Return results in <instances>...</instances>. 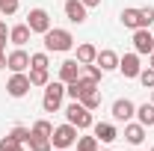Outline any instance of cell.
<instances>
[{
    "label": "cell",
    "mask_w": 154,
    "mask_h": 151,
    "mask_svg": "<svg viewBox=\"0 0 154 151\" xmlns=\"http://www.w3.org/2000/svg\"><path fill=\"white\" fill-rule=\"evenodd\" d=\"M71 48H74V36H71L68 30L51 27V30L45 33V51H48V54H68Z\"/></svg>",
    "instance_id": "cell-1"
},
{
    "label": "cell",
    "mask_w": 154,
    "mask_h": 151,
    "mask_svg": "<svg viewBox=\"0 0 154 151\" xmlns=\"http://www.w3.org/2000/svg\"><path fill=\"white\" fill-rule=\"evenodd\" d=\"M62 98H65V83H62V80L48 83V86H45V98H42V107H45V113H59V107H62Z\"/></svg>",
    "instance_id": "cell-2"
},
{
    "label": "cell",
    "mask_w": 154,
    "mask_h": 151,
    "mask_svg": "<svg viewBox=\"0 0 154 151\" xmlns=\"http://www.w3.org/2000/svg\"><path fill=\"white\" fill-rule=\"evenodd\" d=\"M65 122L74 125L77 131H86V128H92V110H86L80 101H71L65 107Z\"/></svg>",
    "instance_id": "cell-3"
},
{
    "label": "cell",
    "mask_w": 154,
    "mask_h": 151,
    "mask_svg": "<svg viewBox=\"0 0 154 151\" xmlns=\"http://www.w3.org/2000/svg\"><path fill=\"white\" fill-rule=\"evenodd\" d=\"M77 142V128L74 125H59V128H54V133H51V145L54 148H59V151H65V148H71Z\"/></svg>",
    "instance_id": "cell-4"
},
{
    "label": "cell",
    "mask_w": 154,
    "mask_h": 151,
    "mask_svg": "<svg viewBox=\"0 0 154 151\" xmlns=\"http://www.w3.org/2000/svg\"><path fill=\"white\" fill-rule=\"evenodd\" d=\"M27 27H30L33 33H38V36H45V33L51 30V15H48V9H42V6L30 9V12H27Z\"/></svg>",
    "instance_id": "cell-5"
},
{
    "label": "cell",
    "mask_w": 154,
    "mask_h": 151,
    "mask_svg": "<svg viewBox=\"0 0 154 151\" xmlns=\"http://www.w3.org/2000/svg\"><path fill=\"white\" fill-rule=\"evenodd\" d=\"M30 89H33V83H30V74H24V71H12L9 83H6V92H9V98H24Z\"/></svg>",
    "instance_id": "cell-6"
},
{
    "label": "cell",
    "mask_w": 154,
    "mask_h": 151,
    "mask_svg": "<svg viewBox=\"0 0 154 151\" xmlns=\"http://www.w3.org/2000/svg\"><path fill=\"white\" fill-rule=\"evenodd\" d=\"M134 51L139 54V57H148L154 51V36L148 27H139V30H134Z\"/></svg>",
    "instance_id": "cell-7"
},
{
    "label": "cell",
    "mask_w": 154,
    "mask_h": 151,
    "mask_svg": "<svg viewBox=\"0 0 154 151\" xmlns=\"http://www.w3.org/2000/svg\"><path fill=\"white\" fill-rule=\"evenodd\" d=\"M136 116V104L131 101V98H119V101H113V119L116 122H131Z\"/></svg>",
    "instance_id": "cell-8"
},
{
    "label": "cell",
    "mask_w": 154,
    "mask_h": 151,
    "mask_svg": "<svg viewBox=\"0 0 154 151\" xmlns=\"http://www.w3.org/2000/svg\"><path fill=\"white\" fill-rule=\"evenodd\" d=\"M119 71H122V74L125 77H131V80H134V77H139V71H142V65H139V54H125V57H119Z\"/></svg>",
    "instance_id": "cell-9"
},
{
    "label": "cell",
    "mask_w": 154,
    "mask_h": 151,
    "mask_svg": "<svg viewBox=\"0 0 154 151\" xmlns=\"http://www.w3.org/2000/svg\"><path fill=\"white\" fill-rule=\"evenodd\" d=\"M6 68L9 71H27L30 68V54L24 48H15L12 54H6Z\"/></svg>",
    "instance_id": "cell-10"
},
{
    "label": "cell",
    "mask_w": 154,
    "mask_h": 151,
    "mask_svg": "<svg viewBox=\"0 0 154 151\" xmlns=\"http://www.w3.org/2000/svg\"><path fill=\"white\" fill-rule=\"evenodd\" d=\"M62 9H65V18L71 21V24H86V18H89V15H86L89 9H86L80 0H65Z\"/></svg>",
    "instance_id": "cell-11"
},
{
    "label": "cell",
    "mask_w": 154,
    "mask_h": 151,
    "mask_svg": "<svg viewBox=\"0 0 154 151\" xmlns=\"http://www.w3.org/2000/svg\"><path fill=\"white\" fill-rule=\"evenodd\" d=\"M80 71H83V65H80L77 59H65V62L59 65V80H62V83H74L77 77H80Z\"/></svg>",
    "instance_id": "cell-12"
},
{
    "label": "cell",
    "mask_w": 154,
    "mask_h": 151,
    "mask_svg": "<svg viewBox=\"0 0 154 151\" xmlns=\"http://www.w3.org/2000/svg\"><path fill=\"white\" fill-rule=\"evenodd\" d=\"M95 62L101 65V71H104V74H107V71H116V68H119V54L110 51V48H104V51H98Z\"/></svg>",
    "instance_id": "cell-13"
},
{
    "label": "cell",
    "mask_w": 154,
    "mask_h": 151,
    "mask_svg": "<svg viewBox=\"0 0 154 151\" xmlns=\"http://www.w3.org/2000/svg\"><path fill=\"white\" fill-rule=\"evenodd\" d=\"M33 36V30L27 27V24H15V27H9V42L15 45V48H24L27 42Z\"/></svg>",
    "instance_id": "cell-14"
},
{
    "label": "cell",
    "mask_w": 154,
    "mask_h": 151,
    "mask_svg": "<svg viewBox=\"0 0 154 151\" xmlns=\"http://www.w3.org/2000/svg\"><path fill=\"white\" fill-rule=\"evenodd\" d=\"M95 139H98V142H116V139H119L116 125H110V122H98V125H95Z\"/></svg>",
    "instance_id": "cell-15"
},
{
    "label": "cell",
    "mask_w": 154,
    "mask_h": 151,
    "mask_svg": "<svg viewBox=\"0 0 154 151\" xmlns=\"http://www.w3.org/2000/svg\"><path fill=\"white\" fill-rule=\"evenodd\" d=\"M125 139L131 142V145H142V139H145V128L136 122V125H131V122H125Z\"/></svg>",
    "instance_id": "cell-16"
},
{
    "label": "cell",
    "mask_w": 154,
    "mask_h": 151,
    "mask_svg": "<svg viewBox=\"0 0 154 151\" xmlns=\"http://www.w3.org/2000/svg\"><path fill=\"white\" fill-rule=\"evenodd\" d=\"M95 57H98V48H95V45H89V42L77 45V62H80V65H89V62H95Z\"/></svg>",
    "instance_id": "cell-17"
},
{
    "label": "cell",
    "mask_w": 154,
    "mask_h": 151,
    "mask_svg": "<svg viewBox=\"0 0 154 151\" xmlns=\"http://www.w3.org/2000/svg\"><path fill=\"white\" fill-rule=\"evenodd\" d=\"M119 21L128 27V30H139V9H134V6H128V9H122V15H119Z\"/></svg>",
    "instance_id": "cell-18"
},
{
    "label": "cell",
    "mask_w": 154,
    "mask_h": 151,
    "mask_svg": "<svg viewBox=\"0 0 154 151\" xmlns=\"http://www.w3.org/2000/svg\"><path fill=\"white\" fill-rule=\"evenodd\" d=\"M136 119H139L142 128H154V104H142V107H136Z\"/></svg>",
    "instance_id": "cell-19"
},
{
    "label": "cell",
    "mask_w": 154,
    "mask_h": 151,
    "mask_svg": "<svg viewBox=\"0 0 154 151\" xmlns=\"http://www.w3.org/2000/svg\"><path fill=\"white\" fill-rule=\"evenodd\" d=\"M30 133H33V136H42V139H51V133H54V125H51L48 119H38L36 125L30 128Z\"/></svg>",
    "instance_id": "cell-20"
},
{
    "label": "cell",
    "mask_w": 154,
    "mask_h": 151,
    "mask_svg": "<svg viewBox=\"0 0 154 151\" xmlns=\"http://www.w3.org/2000/svg\"><path fill=\"white\" fill-rule=\"evenodd\" d=\"M77 101H80V104H83L86 110H98V107H101V92H98V89H92V92L80 95Z\"/></svg>",
    "instance_id": "cell-21"
},
{
    "label": "cell",
    "mask_w": 154,
    "mask_h": 151,
    "mask_svg": "<svg viewBox=\"0 0 154 151\" xmlns=\"http://www.w3.org/2000/svg\"><path fill=\"white\" fill-rule=\"evenodd\" d=\"M30 83H33V86H48V83H51L48 68H30Z\"/></svg>",
    "instance_id": "cell-22"
},
{
    "label": "cell",
    "mask_w": 154,
    "mask_h": 151,
    "mask_svg": "<svg viewBox=\"0 0 154 151\" xmlns=\"http://www.w3.org/2000/svg\"><path fill=\"white\" fill-rule=\"evenodd\" d=\"M77 151H101V142H98L95 136H77Z\"/></svg>",
    "instance_id": "cell-23"
},
{
    "label": "cell",
    "mask_w": 154,
    "mask_h": 151,
    "mask_svg": "<svg viewBox=\"0 0 154 151\" xmlns=\"http://www.w3.org/2000/svg\"><path fill=\"white\" fill-rule=\"evenodd\" d=\"M0 151H24V142H18L15 136H3L0 139Z\"/></svg>",
    "instance_id": "cell-24"
},
{
    "label": "cell",
    "mask_w": 154,
    "mask_h": 151,
    "mask_svg": "<svg viewBox=\"0 0 154 151\" xmlns=\"http://www.w3.org/2000/svg\"><path fill=\"white\" fill-rule=\"evenodd\" d=\"M30 151H51L54 145H51V139H42V136H30Z\"/></svg>",
    "instance_id": "cell-25"
},
{
    "label": "cell",
    "mask_w": 154,
    "mask_h": 151,
    "mask_svg": "<svg viewBox=\"0 0 154 151\" xmlns=\"http://www.w3.org/2000/svg\"><path fill=\"white\" fill-rule=\"evenodd\" d=\"M154 21V6H139V27H151Z\"/></svg>",
    "instance_id": "cell-26"
},
{
    "label": "cell",
    "mask_w": 154,
    "mask_h": 151,
    "mask_svg": "<svg viewBox=\"0 0 154 151\" xmlns=\"http://www.w3.org/2000/svg\"><path fill=\"white\" fill-rule=\"evenodd\" d=\"M30 68H48V51H42V54H30Z\"/></svg>",
    "instance_id": "cell-27"
},
{
    "label": "cell",
    "mask_w": 154,
    "mask_h": 151,
    "mask_svg": "<svg viewBox=\"0 0 154 151\" xmlns=\"http://www.w3.org/2000/svg\"><path fill=\"white\" fill-rule=\"evenodd\" d=\"M9 136H15L18 142H24V145H27L33 133H30V128H24V125H18V128H12V133H9Z\"/></svg>",
    "instance_id": "cell-28"
},
{
    "label": "cell",
    "mask_w": 154,
    "mask_h": 151,
    "mask_svg": "<svg viewBox=\"0 0 154 151\" xmlns=\"http://www.w3.org/2000/svg\"><path fill=\"white\" fill-rule=\"evenodd\" d=\"M136 80H139V83H142L145 89H154V68H142Z\"/></svg>",
    "instance_id": "cell-29"
},
{
    "label": "cell",
    "mask_w": 154,
    "mask_h": 151,
    "mask_svg": "<svg viewBox=\"0 0 154 151\" xmlns=\"http://www.w3.org/2000/svg\"><path fill=\"white\" fill-rule=\"evenodd\" d=\"M83 74L92 77V80H101V77H104V71H101V65H98V62H89V65H83Z\"/></svg>",
    "instance_id": "cell-30"
},
{
    "label": "cell",
    "mask_w": 154,
    "mask_h": 151,
    "mask_svg": "<svg viewBox=\"0 0 154 151\" xmlns=\"http://www.w3.org/2000/svg\"><path fill=\"white\" fill-rule=\"evenodd\" d=\"M18 6H21V0H0V12L3 15H15Z\"/></svg>",
    "instance_id": "cell-31"
},
{
    "label": "cell",
    "mask_w": 154,
    "mask_h": 151,
    "mask_svg": "<svg viewBox=\"0 0 154 151\" xmlns=\"http://www.w3.org/2000/svg\"><path fill=\"white\" fill-rule=\"evenodd\" d=\"M0 68H6V39H0Z\"/></svg>",
    "instance_id": "cell-32"
},
{
    "label": "cell",
    "mask_w": 154,
    "mask_h": 151,
    "mask_svg": "<svg viewBox=\"0 0 154 151\" xmlns=\"http://www.w3.org/2000/svg\"><path fill=\"white\" fill-rule=\"evenodd\" d=\"M80 3H83L86 9H95V6H101V0H80Z\"/></svg>",
    "instance_id": "cell-33"
},
{
    "label": "cell",
    "mask_w": 154,
    "mask_h": 151,
    "mask_svg": "<svg viewBox=\"0 0 154 151\" xmlns=\"http://www.w3.org/2000/svg\"><path fill=\"white\" fill-rule=\"evenodd\" d=\"M9 36V30H6V21H0V39H6Z\"/></svg>",
    "instance_id": "cell-34"
},
{
    "label": "cell",
    "mask_w": 154,
    "mask_h": 151,
    "mask_svg": "<svg viewBox=\"0 0 154 151\" xmlns=\"http://www.w3.org/2000/svg\"><path fill=\"white\" fill-rule=\"evenodd\" d=\"M148 62H151V65H148V68H154V51H151V54H148Z\"/></svg>",
    "instance_id": "cell-35"
},
{
    "label": "cell",
    "mask_w": 154,
    "mask_h": 151,
    "mask_svg": "<svg viewBox=\"0 0 154 151\" xmlns=\"http://www.w3.org/2000/svg\"><path fill=\"white\" fill-rule=\"evenodd\" d=\"M151 104H154V89H151Z\"/></svg>",
    "instance_id": "cell-36"
},
{
    "label": "cell",
    "mask_w": 154,
    "mask_h": 151,
    "mask_svg": "<svg viewBox=\"0 0 154 151\" xmlns=\"http://www.w3.org/2000/svg\"><path fill=\"white\" fill-rule=\"evenodd\" d=\"M104 151H110V148H104Z\"/></svg>",
    "instance_id": "cell-37"
},
{
    "label": "cell",
    "mask_w": 154,
    "mask_h": 151,
    "mask_svg": "<svg viewBox=\"0 0 154 151\" xmlns=\"http://www.w3.org/2000/svg\"><path fill=\"white\" fill-rule=\"evenodd\" d=\"M151 151H154V148H151Z\"/></svg>",
    "instance_id": "cell-38"
}]
</instances>
